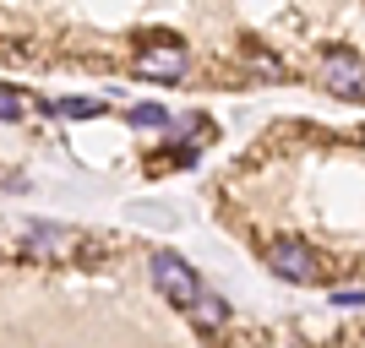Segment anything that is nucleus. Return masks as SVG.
<instances>
[{"mask_svg": "<svg viewBox=\"0 0 365 348\" xmlns=\"http://www.w3.org/2000/svg\"><path fill=\"white\" fill-rule=\"evenodd\" d=\"M267 273L284 278V283H317V278H322V261H317V251H311V245L278 240L273 251H267Z\"/></svg>", "mask_w": 365, "mask_h": 348, "instance_id": "obj_3", "label": "nucleus"}, {"mask_svg": "<svg viewBox=\"0 0 365 348\" xmlns=\"http://www.w3.org/2000/svg\"><path fill=\"white\" fill-rule=\"evenodd\" d=\"M131 71H137L142 82H180L185 76V49L169 44V38H148V44L137 49Z\"/></svg>", "mask_w": 365, "mask_h": 348, "instance_id": "obj_2", "label": "nucleus"}, {"mask_svg": "<svg viewBox=\"0 0 365 348\" xmlns=\"http://www.w3.org/2000/svg\"><path fill=\"white\" fill-rule=\"evenodd\" d=\"M333 305H365V288H338Z\"/></svg>", "mask_w": 365, "mask_h": 348, "instance_id": "obj_11", "label": "nucleus"}, {"mask_svg": "<svg viewBox=\"0 0 365 348\" xmlns=\"http://www.w3.org/2000/svg\"><path fill=\"white\" fill-rule=\"evenodd\" d=\"M245 60L257 65V71H267V76H284V65H278L273 55H267V49H245Z\"/></svg>", "mask_w": 365, "mask_h": 348, "instance_id": "obj_10", "label": "nucleus"}, {"mask_svg": "<svg viewBox=\"0 0 365 348\" xmlns=\"http://www.w3.org/2000/svg\"><path fill=\"white\" fill-rule=\"evenodd\" d=\"M22 251H28L33 261L44 256V261H71V256H82L88 251V240L82 234H71V228H28V240H22Z\"/></svg>", "mask_w": 365, "mask_h": 348, "instance_id": "obj_5", "label": "nucleus"}, {"mask_svg": "<svg viewBox=\"0 0 365 348\" xmlns=\"http://www.w3.org/2000/svg\"><path fill=\"white\" fill-rule=\"evenodd\" d=\"M98 109H104L98 98H61V115H66V120H93Z\"/></svg>", "mask_w": 365, "mask_h": 348, "instance_id": "obj_9", "label": "nucleus"}, {"mask_svg": "<svg viewBox=\"0 0 365 348\" xmlns=\"http://www.w3.org/2000/svg\"><path fill=\"white\" fill-rule=\"evenodd\" d=\"M185 316H191V327H197V332H218V327L229 321V305H224V300H202V294H197V305H191Z\"/></svg>", "mask_w": 365, "mask_h": 348, "instance_id": "obj_6", "label": "nucleus"}, {"mask_svg": "<svg viewBox=\"0 0 365 348\" xmlns=\"http://www.w3.org/2000/svg\"><path fill=\"white\" fill-rule=\"evenodd\" d=\"M322 88L338 93V98H349V104H360L365 98V60L349 55V49H327V60H322Z\"/></svg>", "mask_w": 365, "mask_h": 348, "instance_id": "obj_4", "label": "nucleus"}, {"mask_svg": "<svg viewBox=\"0 0 365 348\" xmlns=\"http://www.w3.org/2000/svg\"><path fill=\"white\" fill-rule=\"evenodd\" d=\"M148 273H153V283H158V294H164L175 310H191L197 305V294H202V278L185 267L175 251H158V256H148Z\"/></svg>", "mask_w": 365, "mask_h": 348, "instance_id": "obj_1", "label": "nucleus"}, {"mask_svg": "<svg viewBox=\"0 0 365 348\" xmlns=\"http://www.w3.org/2000/svg\"><path fill=\"white\" fill-rule=\"evenodd\" d=\"M125 120H131V125H142V131H158V125H169V115H164L158 104H137L131 115H125Z\"/></svg>", "mask_w": 365, "mask_h": 348, "instance_id": "obj_8", "label": "nucleus"}, {"mask_svg": "<svg viewBox=\"0 0 365 348\" xmlns=\"http://www.w3.org/2000/svg\"><path fill=\"white\" fill-rule=\"evenodd\" d=\"M28 93H16V88H0V120H22L28 115Z\"/></svg>", "mask_w": 365, "mask_h": 348, "instance_id": "obj_7", "label": "nucleus"}]
</instances>
